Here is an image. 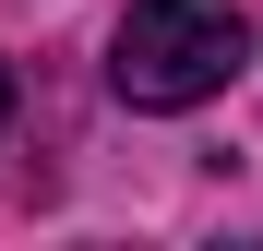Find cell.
<instances>
[{"mask_svg": "<svg viewBox=\"0 0 263 251\" xmlns=\"http://www.w3.org/2000/svg\"><path fill=\"white\" fill-rule=\"evenodd\" d=\"M239 60H251L239 0H132L120 48H108V84L132 108H203V96H228Z\"/></svg>", "mask_w": 263, "mask_h": 251, "instance_id": "1", "label": "cell"}, {"mask_svg": "<svg viewBox=\"0 0 263 251\" xmlns=\"http://www.w3.org/2000/svg\"><path fill=\"white\" fill-rule=\"evenodd\" d=\"M0 132H12V72H0Z\"/></svg>", "mask_w": 263, "mask_h": 251, "instance_id": "2", "label": "cell"}]
</instances>
